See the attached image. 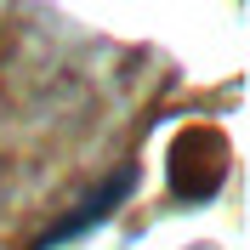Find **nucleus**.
Segmentation results:
<instances>
[{"instance_id":"obj_2","label":"nucleus","mask_w":250,"mask_h":250,"mask_svg":"<svg viewBox=\"0 0 250 250\" xmlns=\"http://www.w3.org/2000/svg\"><path fill=\"white\" fill-rule=\"evenodd\" d=\"M131 188H137V165H120L108 182H97L91 193H85V199H80L74 210L57 222V228H46V233L34 239L29 250H62V245H80V239L91 233V228H103V222H108L114 210L125 205V193H131Z\"/></svg>"},{"instance_id":"obj_1","label":"nucleus","mask_w":250,"mask_h":250,"mask_svg":"<svg viewBox=\"0 0 250 250\" xmlns=\"http://www.w3.org/2000/svg\"><path fill=\"white\" fill-rule=\"evenodd\" d=\"M222 142L210 137V131H182V137L171 142V193L182 205H205L210 193L222 188Z\"/></svg>"}]
</instances>
